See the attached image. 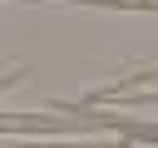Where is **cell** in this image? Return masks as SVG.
<instances>
[]
</instances>
